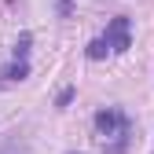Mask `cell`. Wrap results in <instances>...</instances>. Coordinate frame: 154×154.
Wrapping results in <instances>:
<instances>
[{
	"label": "cell",
	"mask_w": 154,
	"mask_h": 154,
	"mask_svg": "<svg viewBox=\"0 0 154 154\" xmlns=\"http://www.w3.org/2000/svg\"><path fill=\"white\" fill-rule=\"evenodd\" d=\"M95 132H99L103 154H125L128 150V136H132V121L128 114L118 106H106L95 114Z\"/></svg>",
	"instance_id": "6da1fadb"
},
{
	"label": "cell",
	"mask_w": 154,
	"mask_h": 154,
	"mask_svg": "<svg viewBox=\"0 0 154 154\" xmlns=\"http://www.w3.org/2000/svg\"><path fill=\"white\" fill-rule=\"evenodd\" d=\"M128 44H132V26H128V18H125V15H118V18L106 26V33H103V37H95V41L88 44V59L121 55V51H128Z\"/></svg>",
	"instance_id": "7a4b0ae2"
},
{
	"label": "cell",
	"mask_w": 154,
	"mask_h": 154,
	"mask_svg": "<svg viewBox=\"0 0 154 154\" xmlns=\"http://www.w3.org/2000/svg\"><path fill=\"white\" fill-rule=\"evenodd\" d=\"M29 41H33L29 33L18 37V44H15V59H11V66H8L4 73H0L4 81H22V77L29 73Z\"/></svg>",
	"instance_id": "3957f363"
}]
</instances>
